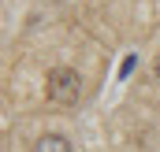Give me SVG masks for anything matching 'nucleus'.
<instances>
[{"label":"nucleus","instance_id":"f257e3e1","mask_svg":"<svg viewBox=\"0 0 160 152\" xmlns=\"http://www.w3.org/2000/svg\"><path fill=\"white\" fill-rule=\"evenodd\" d=\"M45 93H48L52 104H78V97H82L78 71H71V67H52L48 78H45Z\"/></svg>","mask_w":160,"mask_h":152},{"label":"nucleus","instance_id":"f03ea898","mask_svg":"<svg viewBox=\"0 0 160 152\" xmlns=\"http://www.w3.org/2000/svg\"><path fill=\"white\" fill-rule=\"evenodd\" d=\"M34 152H71V141L63 134H45L34 141Z\"/></svg>","mask_w":160,"mask_h":152}]
</instances>
